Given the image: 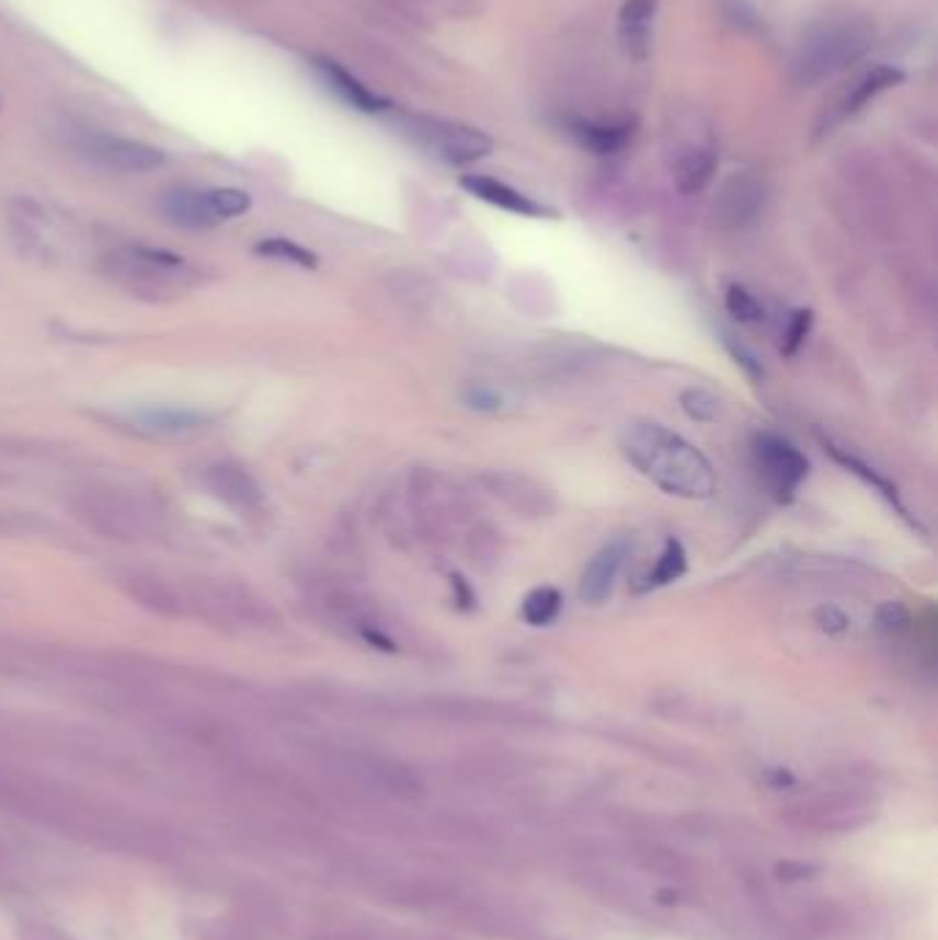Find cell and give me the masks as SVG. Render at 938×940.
I'll return each instance as SVG.
<instances>
[{"label":"cell","mask_w":938,"mask_h":940,"mask_svg":"<svg viewBox=\"0 0 938 940\" xmlns=\"http://www.w3.org/2000/svg\"><path fill=\"white\" fill-rule=\"evenodd\" d=\"M872 45V28L861 20H832L807 31L792 56V78L815 85L859 61Z\"/></svg>","instance_id":"3"},{"label":"cell","mask_w":938,"mask_h":940,"mask_svg":"<svg viewBox=\"0 0 938 940\" xmlns=\"http://www.w3.org/2000/svg\"><path fill=\"white\" fill-rule=\"evenodd\" d=\"M253 251H256L259 256L278 259V262H289V264H295V267H304V270H314L317 264H320L309 248L298 245V242H293V240H284V237H271V240L256 242V245H253Z\"/></svg>","instance_id":"21"},{"label":"cell","mask_w":938,"mask_h":940,"mask_svg":"<svg viewBox=\"0 0 938 940\" xmlns=\"http://www.w3.org/2000/svg\"><path fill=\"white\" fill-rule=\"evenodd\" d=\"M625 555H628V544L614 542L608 548H603L595 559L590 561V566L584 570L579 583V597L590 605H600L603 599L611 594L614 581H617L619 570L625 564Z\"/></svg>","instance_id":"13"},{"label":"cell","mask_w":938,"mask_h":940,"mask_svg":"<svg viewBox=\"0 0 938 940\" xmlns=\"http://www.w3.org/2000/svg\"><path fill=\"white\" fill-rule=\"evenodd\" d=\"M451 588H455V603L460 605V610H471L473 605V592L460 575H451Z\"/></svg>","instance_id":"29"},{"label":"cell","mask_w":938,"mask_h":940,"mask_svg":"<svg viewBox=\"0 0 938 940\" xmlns=\"http://www.w3.org/2000/svg\"><path fill=\"white\" fill-rule=\"evenodd\" d=\"M765 204V187L754 174H732L716 198V220L727 229L752 223Z\"/></svg>","instance_id":"9"},{"label":"cell","mask_w":938,"mask_h":940,"mask_svg":"<svg viewBox=\"0 0 938 940\" xmlns=\"http://www.w3.org/2000/svg\"><path fill=\"white\" fill-rule=\"evenodd\" d=\"M619 451L666 495L705 501L716 493L710 459L683 435L657 421H630L619 432Z\"/></svg>","instance_id":"1"},{"label":"cell","mask_w":938,"mask_h":940,"mask_svg":"<svg viewBox=\"0 0 938 940\" xmlns=\"http://www.w3.org/2000/svg\"><path fill=\"white\" fill-rule=\"evenodd\" d=\"M688 570V553L683 548V542L677 539H666L661 555H657L655 566H652L650 577H647V588L668 586V583L680 581Z\"/></svg>","instance_id":"20"},{"label":"cell","mask_w":938,"mask_h":940,"mask_svg":"<svg viewBox=\"0 0 938 940\" xmlns=\"http://www.w3.org/2000/svg\"><path fill=\"white\" fill-rule=\"evenodd\" d=\"M460 185H462V191H468L471 196H477L479 202L490 204V207L504 209V213L523 215V218H557V213H553L551 207H546V204H540V202H534L531 196L515 191V187L506 185V182L493 180V176L466 174L460 180Z\"/></svg>","instance_id":"10"},{"label":"cell","mask_w":938,"mask_h":940,"mask_svg":"<svg viewBox=\"0 0 938 940\" xmlns=\"http://www.w3.org/2000/svg\"><path fill=\"white\" fill-rule=\"evenodd\" d=\"M815 621L821 624L823 633L837 635V633H845V630H848V616H845L839 608H834V605H823V608H817Z\"/></svg>","instance_id":"28"},{"label":"cell","mask_w":938,"mask_h":940,"mask_svg":"<svg viewBox=\"0 0 938 940\" xmlns=\"http://www.w3.org/2000/svg\"><path fill=\"white\" fill-rule=\"evenodd\" d=\"M102 270H105L107 278L116 280L122 289L133 291V295H180V291L193 289L198 284V270L180 253H171L165 248H118L102 262Z\"/></svg>","instance_id":"2"},{"label":"cell","mask_w":938,"mask_h":940,"mask_svg":"<svg viewBox=\"0 0 938 940\" xmlns=\"http://www.w3.org/2000/svg\"><path fill=\"white\" fill-rule=\"evenodd\" d=\"M78 154L89 163L116 174H147L165 163V151L160 146L138 138H118L107 133H83L78 138Z\"/></svg>","instance_id":"5"},{"label":"cell","mask_w":938,"mask_h":940,"mask_svg":"<svg viewBox=\"0 0 938 940\" xmlns=\"http://www.w3.org/2000/svg\"><path fill=\"white\" fill-rule=\"evenodd\" d=\"M215 415L207 410L174 408V404H152L138 408L122 419L124 426L144 437H187L207 432L215 426Z\"/></svg>","instance_id":"8"},{"label":"cell","mask_w":938,"mask_h":940,"mask_svg":"<svg viewBox=\"0 0 938 940\" xmlns=\"http://www.w3.org/2000/svg\"><path fill=\"white\" fill-rule=\"evenodd\" d=\"M826 448H828V451H832V457H834V459H837V462H839V465H845V468H848V470H850V473H854V477H859V479H861V482H865V484H867V488H872V490H876V493H878V495H881V498H886V504H889V506H894V509H897V515H900V517H903V520H908V523H911V526H914V528H916V526H919V523H914V520H911V517H908V512H905V506H903V504H900V495H897V490H894V488H892V484H889V482H886V479H883V477H881V473H878V470H876V468H870V465H867V462H861V459L850 457V454H848V451H843V448H837V446H826Z\"/></svg>","instance_id":"17"},{"label":"cell","mask_w":938,"mask_h":940,"mask_svg":"<svg viewBox=\"0 0 938 940\" xmlns=\"http://www.w3.org/2000/svg\"><path fill=\"white\" fill-rule=\"evenodd\" d=\"M903 80H905L903 69L889 67V64H878V67H872L870 72L861 74V78L856 80L854 89H850L848 96H845L843 113L845 116H854V113H859L867 102L876 100L878 94H883V91L892 89V85H900Z\"/></svg>","instance_id":"16"},{"label":"cell","mask_w":938,"mask_h":940,"mask_svg":"<svg viewBox=\"0 0 938 940\" xmlns=\"http://www.w3.org/2000/svg\"><path fill=\"white\" fill-rule=\"evenodd\" d=\"M657 12V0H628L619 9V39L628 50L630 58L644 61L650 53L652 39V18Z\"/></svg>","instance_id":"14"},{"label":"cell","mask_w":938,"mask_h":940,"mask_svg":"<svg viewBox=\"0 0 938 940\" xmlns=\"http://www.w3.org/2000/svg\"><path fill=\"white\" fill-rule=\"evenodd\" d=\"M721 342H724L727 353L732 355V360H735V364L741 366V369L746 371V375L752 377V380H763V375H765L763 364H759L757 355H754L752 349H748L746 344L741 342V339H735V336H732V333H724V339H721Z\"/></svg>","instance_id":"25"},{"label":"cell","mask_w":938,"mask_h":940,"mask_svg":"<svg viewBox=\"0 0 938 940\" xmlns=\"http://www.w3.org/2000/svg\"><path fill=\"white\" fill-rule=\"evenodd\" d=\"M724 14H727V20H730V23L741 31H748V28H754V25H757V12L748 7L746 0H727Z\"/></svg>","instance_id":"26"},{"label":"cell","mask_w":938,"mask_h":940,"mask_svg":"<svg viewBox=\"0 0 938 940\" xmlns=\"http://www.w3.org/2000/svg\"><path fill=\"white\" fill-rule=\"evenodd\" d=\"M878 624H881L886 633H897V630H903V627L908 624V610L900 603H883L881 608H878Z\"/></svg>","instance_id":"27"},{"label":"cell","mask_w":938,"mask_h":940,"mask_svg":"<svg viewBox=\"0 0 938 940\" xmlns=\"http://www.w3.org/2000/svg\"><path fill=\"white\" fill-rule=\"evenodd\" d=\"M158 209L169 223L187 231H202L245 215L251 209V196L240 187H207V191L176 187L158 198Z\"/></svg>","instance_id":"4"},{"label":"cell","mask_w":938,"mask_h":940,"mask_svg":"<svg viewBox=\"0 0 938 940\" xmlns=\"http://www.w3.org/2000/svg\"><path fill=\"white\" fill-rule=\"evenodd\" d=\"M724 306H727V311H730L732 317H735V320L748 322V325H754V322H763L765 320L763 302H759L757 297L752 295V291L743 289V286H737V284L727 286Z\"/></svg>","instance_id":"22"},{"label":"cell","mask_w":938,"mask_h":940,"mask_svg":"<svg viewBox=\"0 0 938 940\" xmlns=\"http://www.w3.org/2000/svg\"><path fill=\"white\" fill-rule=\"evenodd\" d=\"M311 67H314L317 78L325 83V89L331 91V94H336L339 100H342L344 105L353 107V111L382 113L391 107V100H386V96H380L377 91H371L369 85L361 83V80L355 78L353 72H347L342 64L331 61V58H314Z\"/></svg>","instance_id":"11"},{"label":"cell","mask_w":938,"mask_h":940,"mask_svg":"<svg viewBox=\"0 0 938 940\" xmlns=\"http://www.w3.org/2000/svg\"><path fill=\"white\" fill-rule=\"evenodd\" d=\"M719 404L721 402L716 399V393L705 391V388H686V391L680 393L683 413L691 421H699V424H708V421L719 419Z\"/></svg>","instance_id":"23"},{"label":"cell","mask_w":938,"mask_h":940,"mask_svg":"<svg viewBox=\"0 0 938 940\" xmlns=\"http://www.w3.org/2000/svg\"><path fill=\"white\" fill-rule=\"evenodd\" d=\"M568 133L573 135L584 149L595 151V154H614V151H619L633 138V122L603 124L586 122V118H570Z\"/></svg>","instance_id":"15"},{"label":"cell","mask_w":938,"mask_h":940,"mask_svg":"<svg viewBox=\"0 0 938 940\" xmlns=\"http://www.w3.org/2000/svg\"><path fill=\"white\" fill-rule=\"evenodd\" d=\"M204 484H207L220 501H226L229 506H237V509L248 512L262 504V490H259L256 479H253L245 468H240V465H209V468L204 470Z\"/></svg>","instance_id":"12"},{"label":"cell","mask_w":938,"mask_h":940,"mask_svg":"<svg viewBox=\"0 0 938 940\" xmlns=\"http://www.w3.org/2000/svg\"><path fill=\"white\" fill-rule=\"evenodd\" d=\"M413 138L449 165L477 163L493 151V138L488 133L468 127V124L438 122V118L413 122Z\"/></svg>","instance_id":"7"},{"label":"cell","mask_w":938,"mask_h":940,"mask_svg":"<svg viewBox=\"0 0 938 940\" xmlns=\"http://www.w3.org/2000/svg\"><path fill=\"white\" fill-rule=\"evenodd\" d=\"M716 151L713 149H691L686 151V154L680 157V163H677V187H680L683 193H697L702 191L705 185L710 182V176L716 174Z\"/></svg>","instance_id":"18"},{"label":"cell","mask_w":938,"mask_h":940,"mask_svg":"<svg viewBox=\"0 0 938 940\" xmlns=\"http://www.w3.org/2000/svg\"><path fill=\"white\" fill-rule=\"evenodd\" d=\"M810 331H812V311L801 308V311H796L790 320H787L785 336H781V353L796 355L798 347H801V344L807 342V336H810Z\"/></svg>","instance_id":"24"},{"label":"cell","mask_w":938,"mask_h":940,"mask_svg":"<svg viewBox=\"0 0 938 940\" xmlns=\"http://www.w3.org/2000/svg\"><path fill=\"white\" fill-rule=\"evenodd\" d=\"M754 459H757L759 473H763L765 484L779 504H790L803 479L810 477L807 457L790 440L774 435V432H759L754 437Z\"/></svg>","instance_id":"6"},{"label":"cell","mask_w":938,"mask_h":940,"mask_svg":"<svg viewBox=\"0 0 938 940\" xmlns=\"http://www.w3.org/2000/svg\"><path fill=\"white\" fill-rule=\"evenodd\" d=\"M562 592L553 586H537L531 588V592L523 597L521 605V614L523 619H526V624L531 627H546L551 624L553 619L559 616V610H562Z\"/></svg>","instance_id":"19"}]
</instances>
